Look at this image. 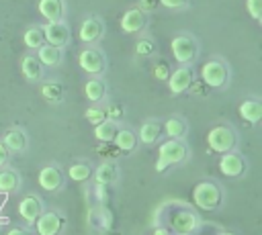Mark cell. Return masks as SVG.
Wrapping results in <instances>:
<instances>
[{
	"instance_id": "7bdbcfd3",
	"label": "cell",
	"mask_w": 262,
	"mask_h": 235,
	"mask_svg": "<svg viewBox=\"0 0 262 235\" xmlns=\"http://www.w3.org/2000/svg\"><path fill=\"white\" fill-rule=\"evenodd\" d=\"M154 235H168V231H166V229H156Z\"/></svg>"
},
{
	"instance_id": "83f0119b",
	"label": "cell",
	"mask_w": 262,
	"mask_h": 235,
	"mask_svg": "<svg viewBox=\"0 0 262 235\" xmlns=\"http://www.w3.org/2000/svg\"><path fill=\"white\" fill-rule=\"evenodd\" d=\"M18 174L12 172V170H4L0 172V192H10L18 186Z\"/></svg>"
},
{
	"instance_id": "52a82bcc",
	"label": "cell",
	"mask_w": 262,
	"mask_h": 235,
	"mask_svg": "<svg viewBox=\"0 0 262 235\" xmlns=\"http://www.w3.org/2000/svg\"><path fill=\"white\" fill-rule=\"evenodd\" d=\"M78 63L86 74H100L104 69V55L98 49H84L78 57Z\"/></svg>"
},
{
	"instance_id": "b9f144b4",
	"label": "cell",
	"mask_w": 262,
	"mask_h": 235,
	"mask_svg": "<svg viewBox=\"0 0 262 235\" xmlns=\"http://www.w3.org/2000/svg\"><path fill=\"white\" fill-rule=\"evenodd\" d=\"M6 235H31L29 231H25V229H10Z\"/></svg>"
},
{
	"instance_id": "cb8c5ba5",
	"label": "cell",
	"mask_w": 262,
	"mask_h": 235,
	"mask_svg": "<svg viewBox=\"0 0 262 235\" xmlns=\"http://www.w3.org/2000/svg\"><path fill=\"white\" fill-rule=\"evenodd\" d=\"M160 133H162V127L156 121H147V123H143L139 127V139H141V143H147V145L158 141Z\"/></svg>"
},
{
	"instance_id": "e0dca14e",
	"label": "cell",
	"mask_w": 262,
	"mask_h": 235,
	"mask_svg": "<svg viewBox=\"0 0 262 235\" xmlns=\"http://www.w3.org/2000/svg\"><path fill=\"white\" fill-rule=\"evenodd\" d=\"M117 176H119V170H117V166L111 163V161L100 163V166L96 168V172H94L96 184H102V186H108V184L117 182Z\"/></svg>"
},
{
	"instance_id": "5bb4252c",
	"label": "cell",
	"mask_w": 262,
	"mask_h": 235,
	"mask_svg": "<svg viewBox=\"0 0 262 235\" xmlns=\"http://www.w3.org/2000/svg\"><path fill=\"white\" fill-rule=\"evenodd\" d=\"M39 186L43 188V190H57L59 186H61V174H59V170L57 168H53V166H47V168H43L41 172H39Z\"/></svg>"
},
{
	"instance_id": "1f68e13d",
	"label": "cell",
	"mask_w": 262,
	"mask_h": 235,
	"mask_svg": "<svg viewBox=\"0 0 262 235\" xmlns=\"http://www.w3.org/2000/svg\"><path fill=\"white\" fill-rule=\"evenodd\" d=\"M135 53H137V55H151V53H154V43H151L149 39H141V41H137V45H135Z\"/></svg>"
},
{
	"instance_id": "9a60e30c",
	"label": "cell",
	"mask_w": 262,
	"mask_h": 235,
	"mask_svg": "<svg viewBox=\"0 0 262 235\" xmlns=\"http://www.w3.org/2000/svg\"><path fill=\"white\" fill-rule=\"evenodd\" d=\"M239 116L250 123V125H256L260 119H262V104L258 100H246L239 104Z\"/></svg>"
},
{
	"instance_id": "ac0fdd59",
	"label": "cell",
	"mask_w": 262,
	"mask_h": 235,
	"mask_svg": "<svg viewBox=\"0 0 262 235\" xmlns=\"http://www.w3.org/2000/svg\"><path fill=\"white\" fill-rule=\"evenodd\" d=\"M37 59L43 63V65H57L61 61V49L57 45H41L39 47V53H37Z\"/></svg>"
},
{
	"instance_id": "ee69618b",
	"label": "cell",
	"mask_w": 262,
	"mask_h": 235,
	"mask_svg": "<svg viewBox=\"0 0 262 235\" xmlns=\"http://www.w3.org/2000/svg\"><path fill=\"white\" fill-rule=\"evenodd\" d=\"M221 235H235V233H221Z\"/></svg>"
},
{
	"instance_id": "2e32d148",
	"label": "cell",
	"mask_w": 262,
	"mask_h": 235,
	"mask_svg": "<svg viewBox=\"0 0 262 235\" xmlns=\"http://www.w3.org/2000/svg\"><path fill=\"white\" fill-rule=\"evenodd\" d=\"M39 12L47 18V22L59 20L63 14V2L61 0H39Z\"/></svg>"
},
{
	"instance_id": "ffe728a7",
	"label": "cell",
	"mask_w": 262,
	"mask_h": 235,
	"mask_svg": "<svg viewBox=\"0 0 262 235\" xmlns=\"http://www.w3.org/2000/svg\"><path fill=\"white\" fill-rule=\"evenodd\" d=\"M113 141H115V147L119 151H131L137 145V139H135L133 131H129V129H117Z\"/></svg>"
},
{
	"instance_id": "603a6c76",
	"label": "cell",
	"mask_w": 262,
	"mask_h": 235,
	"mask_svg": "<svg viewBox=\"0 0 262 235\" xmlns=\"http://www.w3.org/2000/svg\"><path fill=\"white\" fill-rule=\"evenodd\" d=\"M117 123L115 121H108V119H104V121H100L98 125H94V135H96V139L98 141H113V137H115V133H117Z\"/></svg>"
},
{
	"instance_id": "44dd1931",
	"label": "cell",
	"mask_w": 262,
	"mask_h": 235,
	"mask_svg": "<svg viewBox=\"0 0 262 235\" xmlns=\"http://www.w3.org/2000/svg\"><path fill=\"white\" fill-rule=\"evenodd\" d=\"M23 41H25V45H27V47H31V49H39V47L45 43L43 27H39V25L29 27V29L25 31V35H23Z\"/></svg>"
},
{
	"instance_id": "3957f363",
	"label": "cell",
	"mask_w": 262,
	"mask_h": 235,
	"mask_svg": "<svg viewBox=\"0 0 262 235\" xmlns=\"http://www.w3.org/2000/svg\"><path fill=\"white\" fill-rule=\"evenodd\" d=\"M207 143H209V149L217 153H225V151H231V147L235 145V135L229 127H213L207 135Z\"/></svg>"
},
{
	"instance_id": "6da1fadb",
	"label": "cell",
	"mask_w": 262,
	"mask_h": 235,
	"mask_svg": "<svg viewBox=\"0 0 262 235\" xmlns=\"http://www.w3.org/2000/svg\"><path fill=\"white\" fill-rule=\"evenodd\" d=\"M184 157H186V147H184V143L178 141V139H168V141H164V143L160 145V149H158V163H156V170H158V172H164L168 166L178 163V161H182Z\"/></svg>"
},
{
	"instance_id": "277c9868",
	"label": "cell",
	"mask_w": 262,
	"mask_h": 235,
	"mask_svg": "<svg viewBox=\"0 0 262 235\" xmlns=\"http://www.w3.org/2000/svg\"><path fill=\"white\" fill-rule=\"evenodd\" d=\"M201 78L209 88H221L227 80V67L221 61H207L201 69Z\"/></svg>"
},
{
	"instance_id": "d4e9b609",
	"label": "cell",
	"mask_w": 262,
	"mask_h": 235,
	"mask_svg": "<svg viewBox=\"0 0 262 235\" xmlns=\"http://www.w3.org/2000/svg\"><path fill=\"white\" fill-rule=\"evenodd\" d=\"M84 94H86V98L88 100H92V102H98V100H102V96H104V84L100 82V80H88L86 82V86H84Z\"/></svg>"
},
{
	"instance_id": "9c48e42d",
	"label": "cell",
	"mask_w": 262,
	"mask_h": 235,
	"mask_svg": "<svg viewBox=\"0 0 262 235\" xmlns=\"http://www.w3.org/2000/svg\"><path fill=\"white\" fill-rule=\"evenodd\" d=\"M190 82H192V72L188 67H178L176 72H172L168 76V86H170L172 94H180V92L188 90Z\"/></svg>"
},
{
	"instance_id": "e575fe53",
	"label": "cell",
	"mask_w": 262,
	"mask_h": 235,
	"mask_svg": "<svg viewBox=\"0 0 262 235\" xmlns=\"http://www.w3.org/2000/svg\"><path fill=\"white\" fill-rule=\"evenodd\" d=\"M96 151H98V153H100L104 159H113V157L119 153V149H117V147H104V141H102V143L96 147Z\"/></svg>"
},
{
	"instance_id": "4dcf8cb0",
	"label": "cell",
	"mask_w": 262,
	"mask_h": 235,
	"mask_svg": "<svg viewBox=\"0 0 262 235\" xmlns=\"http://www.w3.org/2000/svg\"><path fill=\"white\" fill-rule=\"evenodd\" d=\"M106 116H104V110L102 108H96V106H90L88 110H86V121L88 123H92V125H98L100 121H104Z\"/></svg>"
},
{
	"instance_id": "484cf974",
	"label": "cell",
	"mask_w": 262,
	"mask_h": 235,
	"mask_svg": "<svg viewBox=\"0 0 262 235\" xmlns=\"http://www.w3.org/2000/svg\"><path fill=\"white\" fill-rule=\"evenodd\" d=\"M164 131L170 139H180L186 133V127H184V121H180V119H168L164 123Z\"/></svg>"
},
{
	"instance_id": "8fae6325",
	"label": "cell",
	"mask_w": 262,
	"mask_h": 235,
	"mask_svg": "<svg viewBox=\"0 0 262 235\" xmlns=\"http://www.w3.org/2000/svg\"><path fill=\"white\" fill-rule=\"evenodd\" d=\"M41 213H43V206H41V200H39L37 196H25V198L18 202V215H20L27 223H35Z\"/></svg>"
},
{
	"instance_id": "ab89813d",
	"label": "cell",
	"mask_w": 262,
	"mask_h": 235,
	"mask_svg": "<svg viewBox=\"0 0 262 235\" xmlns=\"http://www.w3.org/2000/svg\"><path fill=\"white\" fill-rule=\"evenodd\" d=\"M106 186H102V184H96V196L100 198V200H106V190H104Z\"/></svg>"
},
{
	"instance_id": "8d00e7d4",
	"label": "cell",
	"mask_w": 262,
	"mask_h": 235,
	"mask_svg": "<svg viewBox=\"0 0 262 235\" xmlns=\"http://www.w3.org/2000/svg\"><path fill=\"white\" fill-rule=\"evenodd\" d=\"M160 4L166 8H182L186 6V0H160Z\"/></svg>"
},
{
	"instance_id": "f546056e",
	"label": "cell",
	"mask_w": 262,
	"mask_h": 235,
	"mask_svg": "<svg viewBox=\"0 0 262 235\" xmlns=\"http://www.w3.org/2000/svg\"><path fill=\"white\" fill-rule=\"evenodd\" d=\"M68 176L76 182H84L90 176V168H88V163H74V166H70Z\"/></svg>"
},
{
	"instance_id": "d6986e66",
	"label": "cell",
	"mask_w": 262,
	"mask_h": 235,
	"mask_svg": "<svg viewBox=\"0 0 262 235\" xmlns=\"http://www.w3.org/2000/svg\"><path fill=\"white\" fill-rule=\"evenodd\" d=\"M2 145L6 149H12V151H23L25 145H27V137L20 129H10V131H6L4 139H2Z\"/></svg>"
},
{
	"instance_id": "60d3db41",
	"label": "cell",
	"mask_w": 262,
	"mask_h": 235,
	"mask_svg": "<svg viewBox=\"0 0 262 235\" xmlns=\"http://www.w3.org/2000/svg\"><path fill=\"white\" fill-rule=\"evenodd\" d=\"M6 159H8V149L0 143V166H4V163H6Z\"/></svg>"
},
{
	"instance_id": "d6a6232c",
	"label": "cell",
	"mask_w": 262,
	"mask_h": 235,
	"mask_svg": "<svg viewBox=\"0 0 262 235\" xmlns=\"http://www.w3.org/2000/svg\"><path fill=\"white\" fill-rule=\"evenodd\" d=\"M246 6H248V12L260 20L262 18V0H246Z\"/></svg>"
},
{
	"instance_id": "74e56055",
	"label": "cell",
	"mask_w": 262,
	"mask_h": 235,
	"mask_svg": "<svg viewBox=\"0 0 262 235\" xmlns=\"http://www.w3.org/2000/svg\"><path fill=\"white\" fill-rule=\"evenodd\" d=\"M205 86H207L205 82H203V84H201V82H196V84H192V82H190V86H188V88H190V92H192V94H196V92H199V96H205V94H207Z\"/></svg>"
},
{
	"instance_id": "4fadbf2b",
	"label": "cell",
	"mask_w": 262,
	"mask_h": 235,
	"mask_svg": "<svg viewBox=\"0 0 262 235\" xmlns=\"http://www.w3.org/2000/svg\"><path fill=\"white\" fill-rule=\"evenodd\" d=\"M104 33V27L98 18H86L82 25H80V39L84 43H92L96 39H100Z\"/></svg>"
},
{
	"instance_id": "d590c367",
	"label": "cell",
	"mask_w": 262,
	"mask_h": 235,
	"mask_svg": "<svg viewBox=\"0 0 262 235\" xmlns=\"http://www.w3.org/2000/svg\"><path fill=\"white\" fill-rule=\"evenodd\" d=\"M154 76H156L158 80H168V76H170L168 65H166V63H158V65L154 67Z\"/></svg>"
},
{
	"instance_id": "f1b7e54d",
	"label": "cell",
	"mask_w": 262,
	"mask_h": 235,
	"mask_svg": "<svg viewBox=\"0 0 262 235\" xmlns=\"http://www.w3.org/2000/svg\"><path fill=\"white\" fill-rule=\"evenodd\" d=\"M194 225H196V221H194V217L188 215V213H180V215L174 219V229L180 231V233H188Z\"/></svg>"
},
{
	"instance_id": "8992f818",
	"label": "cell",
	"mask_w": 262,
	"mask_h": 235,
	"mask_svg": "<svg viewBox=\"0 0 262 235\" xmlns=\"http://www.w3.org/2000/svg\"><path fill=\"white\" fill-rule=\"evenodd\" d=\"M43 37L45 41H49V45H66L70 41V29L66 22L61 20H53V22H47L43 27Z\"/></svg>"
},
{
	"instance_id": "ba28073f",
	"label": "cell",
	"mask_w": 262,
	"mask_h": 235,
	"mask_svg": "<svg viewBox=\"0 0 262 235\" xmlns=\"http://www.w3.org/2000/svg\"><path fill=\"white\" fill-rule=\"evenodd\" d=\"M63 221L57 213H41L35 221V227H37V233L39 235H57L59 229H61Z\"/></svg>"
},
{
	"instance_id": "7a4b0ae2",
	"label": "cell",
	"mask_w": 262,
	"mask_h": 235,
	"mask_svg": "<svg viewBox=\"0 0 262 235\" xmlns=\"http://www.w3.org/2000/svg\"><path fill=\"white\" fill-rule=\"evenodd\" d=\"M192 200L203 210H213L221 202V192L213 182H201L192 188Z\"/></svg>"
},
{
	"instance_id": "7402d4cb",
	"label": "cell",
	"mask_w": 262,
	"mask_h": 235,
	"mask_svg": "<svg viewBox=\"0 0 262 235\" xmlns=\"http://www.w3.org/2000/svg\"><path fill=\"white\" fill-rule=\"evenodd\" d=\"M20 67H23V74H25V78H29V80H39L41 78V61L37 59V57H33V55H25L23 57V63H20Z\"/></svg>"
},
{
	"instance_id": "836d02e7",
	"label": "cell",
	"mask_w": 262,
	"mask_h": 235,
	"mask_svg": "<svg viewBox=\"0 0 262 235\" xmlns=\"http://www.w3.org/2000/svg\"><path fill=\"white\" fill-rule=\"evenodd\" d=\"M104 116H106L108 121H119V119L123 116V108H121L119 104H108L106 110H104Z\"/></svg>"
},
{
	"instance_id": "30bf717a",
	"label": "cell",
	"mask_w": 262,
	"mask_h": 235,
	"mask_svg": "<svg viewBox=\"0 0 262 235\" xmlns=\"http://www.w3.org/2000/svg\"><path fill=\"white\" fill-rule=\"evenodd\" d=\"M143 25H145V14L141 8H129L121 16V29L125 33H137L143 29Z\"/></svg>"
},
{
	"instance_id": "f35d334b",
	"label": "cell",
	"mask_w": 262,
	"mask_h": 235,
	"mask_svg": "<svg viewBox=\"0 0 262 235\" xmlns=\"http://www.w3.org/2000/svg\"><path fill=\"white\" fill-rule=\"evenodd\" d=\"M160 6V0H141V10H154Z\"/></svg>"
},
{
	"instance_id": "4316f807",
	"label": "cell",
	"mask_w": 262,
	"mask_h": 235,
	"mask_svg": "<svg viewBox=\"0 0 262 235\" xmlns=\"http://www.w3.org/2000/svg\"><path fill=\"white\" fill-rule=\"evenodd\" d=\"M41 94H43V98L49 100V102H59V100L63 98V88H61V84H57V82H49V84H45V86L41 88Z\"/></svg>"
},
{
	"instance_id": "7c38bea8",
	"label": "cell",
	"mask_w": 262,
	"mask_h": 235,
	"mask_svg": "<svg viewBox=\"0 0 262 235\" xmlns=\"http://www.w3.org/2000/svg\"><path fill=\"white\" fill-rule=\"evenodd\" d=\"M219 170L223 176H239L244 172V159L237 153L225 151L219 159Z\"/></svg>"
},
{
	"instance_id": "5b68a950",
	"label": "cell",
	"mask_w": 262,
	"mask_h": 235,
	"mask_svg": "<svg viewBox=\"0 0 262 235\" xmlns=\"http://www.w3.org/2000/svg\"><path fill=\"white\" fill-rule=\"evenodd\" d=\"M172 53H174V57H176L178 61L188 63V61H192L194 55H196V45H194V41H192L190 37L178 35V37L172 39Z\"/></svg>"
}]
</instances>
